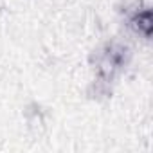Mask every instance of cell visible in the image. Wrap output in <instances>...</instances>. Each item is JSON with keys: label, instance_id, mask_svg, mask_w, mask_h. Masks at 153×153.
<instances>
[{"label": "cell", "instance_id": "1", "mask_svg": "<svg viewBox=\"0 0 153 153\" xmlns=\"http://www.w3.org/2000/svg\"><path fill=\"white\" fill-rule=\"evenodd\" d=\"M128 56H130V52H128L126 45L115 43V42L106 43L97 54V72H99V76L105 79H112L119 70H123L126 67Z\"/></svg>", "mask_w": 153, "mask_h": 153}, {"label": "cell", "instance_id": "2", "mask_svg": "<svg viewBox=\"0 0 153 153\" xmlns=\"http://www.w3.org/2000/svg\"><path fill=\"white\" fill-rule=\"evenodd\" d=\"M128 24H130V27H131L137 34H140V36H144V38H149V34H151V13H149L148 7L137 9V11L130 16Z\"/></svg>", "mask_w": 153, "mask_h": 153}]
</instances>
